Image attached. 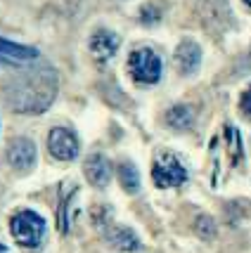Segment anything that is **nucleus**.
Segmentation results:
<instances>
[{
    "label": "nucleus",
    "mask_w": 251,
    "mask_h": 253,
    "mask_svg": "<svg viewBox=\"0 0 251 253\" xmlns=\"http://www.w3.org/2000/svg\"><path fill=\"white\" fill-rule=\"evenodd\" d=\"M240 107H242V111L247 114V116H251V88L242 95V99H240Z\"/></svg>",
    "instance_id": "obj_15"
},
{
    "label": "nucleus",
    "mask_w": 251,
    "mask_h": 253,
    "mask_svg": "<svg viewBox=\"0 0 251 253\" xmlns=\"http://www.w3.org/2000/svg\"><path fill=\"white\" fill-rule=\"evenodd\" d=\"M195 234L199 237V239H204V242L213 239V237H216V222H213V218L199 215V218L195 220Z\"/></svg>",
    "instance_id": "obj_14"
},
{
    "label": "nucleus",
    "mask_w": 251,
    "mask_h": 253,
    "mask_svg": "<svg viewBox=\"0 0 251 253\" xmlns=\"http://www.w3.org/2000/svg\"><path fill=\"white\" fill-rule=\"evenodd\" d=\"M0 55L12 59V62H22V64H26V62H36V59H38V50L0 38Z\"/></svg>",
    "instance_id": "obj_10"
},
{
    "label": "nucleus",
    "mask_w": 251,
    "mask_h": 253,
    "mask_svg": "<svg viewBox=\"0 0 251 253\" xmlns=\"http://www.w3.org/2000/svg\"><path fill=\"white\" fill-rule=\"evenodd\" d=\"M0 253H10V251H7V249H5V246H2V244H0Z\"/></svg>",
    "instance_id": "obj_16"
},
{
    "label": "nucleus",
    "mask_w": 251,
    "mask_h": 253,
    "mask_svg": "<svg viewBox=\"0 0 251 253\" xmlns=\"http://www.w3.org/2000/svg\"><path fill=\"white\" fill-rule=\"evenodd\" d=\"M152 177L159 187H178L187 180V170L173 154H159L154 161Z\"/></svg>",
    "instance_id": "obj_4"
},
{
    "label": "nucleus",
    "mask_w": 251,
    "mask_h": 253,
    "mask_svg": "<svg viewBox=\"0 0 251 253\" xmlns=\"http://www.w3.org/2000/svg\"><path fill=\"white\" fill-rule=\"evenodd\" d=\"M119 50V36L116 33L107 31V29H100V31L93 33L90 38V52L98 62H109L111 57L116 55Z\"/></svg>",
    "instance_id": "obj_6"
},
{
    "label": "nucleus",
    "mask_w": 251,
    "mask_h": 253,
    "mask_svg": "<svg viewBox=\"0 0 251 253\" xmlns=\"http://www.w3.org/2000/svg\"><path fill=\"white\" fill-rule=\"evenodd\" d=\"M57 95V74L52 66H26L5 85V99L19 114H41Z\"/></svg>",
    "instance_id": "obj_1"
},
{
    "label": "nucleus",
    "mask_w": 251,
    "mask_h": 253,
    "mask_svg": "<svg viewBox=\"0 0 251 253\" xmlns=\"http://www.w3.org/2000/svg\"><path fill=\"white\" fill-rule=\"evenodd\" d=\"M128 71L138 83H156L161 78V59L150 47L133 50L128 57Z\"/></svg>",
    "instance_id": "obj_3"
},
{
    "label": "nucleus",
    "mask_w": 251,
    "mask_h": 253,
    "mask_svg": "<svg viewBox=\"0 0 251 253\" xmlns=\"http://www.w3.org/2000/svg\"><path fill=\"white\" fill-rule=\"evenodd\" d=\"M119 180L126 192H138V187H140V175H138L135 166L128 164V161L119 166Z\"/></svg>",
    "instance_id": "obj_13"
},
{
    "label": "nucleus",
    "mask_w": 251,
    "mask_h": 253,
    "mask_svg": "<svg viewBox=\"0 0 251 253\" xmlns=\"http://www.w3.org/2000/svg\"><path fill=\"white\" fill-rule=\"evenodd\" d=\"M244 5H247V7H251V0H244Z\"/></svg>",
    "instance_id": "obj_17"
},
{
    "label": "nucleus",
    "mask_w": 251,
    "mask_h": 253,
    "mask_svg": "<svg viewBox=\"0 0 251 253\" xmlns=\"http://www.w3.org/2000/svg\"><path fill=\"white\" fill-rule=\"evenodd\" d=\"M86 177L90 180V185L95 187H104L111 180V164L107 156L102 154H93L88 156L86 161Z\"/></svg>",
    "instance_id": "obj_8"
},
{
    "label": "nucleus",
    "mask_w": 251,
    "mask_h": 253,
    "mask_svg": "<svg viewBox=\"0 0 251 253\" xmlns=\"http://www.w3.org/2000/svg\"><path fill=\"white\" fill-rule=\"evenodd\" d=\"M201 62V50H199V45L195 41H183V43L178 45V50H175V64L180 69V74H192L197 71V66Z\"/></svg>",
    "instance_id": "obj_9"
},
{
    "label": "nucleus",
    "mask_w": 251,
    "mask_h": 253,
    "mask_svg": "<svg viewBox=\"0 0 251 253\" xmlns=\"http://www.w3.org/2000/svg\"><path fill=\"white\" fill-rule=\"evenodd\" d=\"M7 161L17 170H29L36 161V147H33L31 140H26V137L12 140L10 147H7Z\"/></svg>",
    "instance_id": "obj_7"
},
{
    "label": "nucleus",
    "mask_w": 251,
    "mask_h": 253,
    "mask_svg": "<svg viewBox=\"0 0 251 253\" xmlns=\"http://www.w3.org/2000/svg\"><path fill=\"white\" fill-rule=\"evenodd\" d=\"M12 237L17 242L26 246V249H36L38 244L43 242V234H45V222L38 213L33 211H22L12 218Z\"/></svg>",
    "instance_id": "obj_2"
},
{
    "label": "nucleus",
    "mask_w": 251,
    "mask_h": 253,
    "mask_svg": "<svg viewBox=\"0 0 251 253\" xmlns=\"http://www.w3.org/2000/svg\"><path fill=\"white\" fill-rule=\"evenodd\" d=\"M166 123L175 128V130H187L192 126V111L185 104H178V107H171L166 111Z\"/></svg>",
    "instance_id": "obj_12"
},
{
    "label": "nucleus",
    "mask_w": 251,
    "mask_h": 253,
    "mask_svg": "<svg viewBox=\"0 0 251 253\" xmlns=\"http://www.w3.org/2000/svg\"><path fill=\"white\" fill-rule=\"evenodd\" d=\"M48 149L59 161H71L78 154V140L76 135L66 128H52L48 135Z\"/></svg>",
    "instance_id": "obj_5"
},
{
    "label": "nucleus",
    "mask_w": 251,
    "mask_h": 253,
    "mask_svg": "<svg viewBox=\"0 0 251 253\" xmlns=\"http://www.w3.org/2000/svg\"><path fill=\"white\" fill-rule=\"evenodd\" d=\"M109 242H111V246H116L121 251H135L140 246L135 232H131L128 227H114L109 232Z\"/></svg>",
    "instance_id": "obj_11"
}]
</instances>
